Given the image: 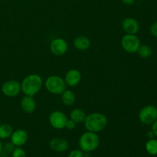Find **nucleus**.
Here are the masks:
<instances>
[{
	"label": "nucleus",
	"instance_id": "obj_1",
	"mask_svg": "<svg viewBox=\"0 0 157 157\" xmlns=\"http://www.w3.org/2000/svg\"><path fill=\"white\" fill-rule=\"evenodd\" d=\"M42 85V78L38 75L32 74L26 76L22 80L21 90L26 96L33 97L40 91Z\"/></svg>",
	"mask_w": 157,
	"mask_h": 157
},
{
	"label": "nucleus",
	"instance_id": "obj_2",
	"mask_svg": "<svg viewBox=\"0 0 157 157\" xmlns=\"http://www.w3.org/2000/svg\"><path fill=\"white\" fill-rule=\"evenodd\" d=\"M84 123V127L87 131L98 133L105 129L108 121L105 115L95 112L86 116Z\"/></svg>",
	"mask_w": 157,
	"mask_h": 157
},
{
	"label": "nucleus",
	"instance_id": "obj_3",
	"mask_svg": "<svg viewBox=\"0 0 157 157\" xmlns=\"http://www.w3.org/2000/svg\"><path fill=\"white\" fill-rule=\"evenodd\" d=\"M78 144L84 153H91L98 149L100 144L99 136L97 133L87 131L80 136Z\"/></svg>",
	"mask_w": 157,
	"mask_h": 157
},
{
	"label": "nucleus",
	"instance_id": "obj_4",
	"mask_svg": "<svg viewBox=\"0 0 157 157\" xmlns=\"http://www.w3.org/2000/svg\"><path fill=\"white\" fill-rule=\"evenodd\" d=\"M66 86L64 78L58 75L49 76L44 82L46 90L53 94H61L66 90Z\"/></svg>",
	"mask_w": 157,
	"mask_h": 157
},
{
	"label": "nucleus",
	"instance_id": "obj_5",
	"mask_svg": "<svg viewBox=\"0 0 157 157\" xmlns=\"http://www.w3.org/2000/svg\"><path fill=\"white\" fill-rule=\"evenodd\" d=\"M140 45V40L136 35L126 34L121 39V46L128 53H136Z\"/></svg>",
	"mask_w": 157,
	"mask_h": 157
},
{
	"label": "nucleus",
	"instance_id": "obj_6",
	"mask_svg": "<svg viewBox=\"0 0 157 157\" xmlns=\"http://www.w3.org/2000/svg\"><path fill=\"white\" fill-rule=\"evenodd\" d=\"M139 119L145 125L153 124L157 120V108L153 105L143 107L139 113Z\"/></svg>",
	"mask_w": 157,
	"mask_h": 157
},
{
	"label": "nucleus",
	"instance_id": "obj_7",
	"mask_svg": "<svg viewBox=\"0 0 157 157\" xmlns=\"http://www.w3.org/2000/svg\"><path fill=\"white\" fill-rule=\"evenodd\" d=\"M67 117L65 113L60 110H55L49 115V123L53 128L56 130H62L65 128Z\"/></svg>",
	"mask_w": 157,
	"mask_h": 157
},
{
	"label": "nucleus",
	"instance_id": "obj_8",
	"mask_svg": "<svg viewBox=\"0 0 157 157\" xmlns=\"http://www.w3.org/2000/svg\"><path fill=\"white\" fill-rule=\"evenodd\" d=\"M21 90V84L14 80L6 81L2 86V92L3 94L9 98L17 96Z\"/></svg>",
	"mask_w": 157,
	"mask_h": 157
},
{
	"label": "nucleus",
	"instance_id": "obj_9",
	"mask_svg": "<svg viewBox=\"0 0 157 157\" xmlns=\"http://www.w3.org/2000/svg\"><path fill=\"white\" fill-rule=\"evenodd\" d=\"M68 45L67 41L61 38L52 40L50 44V50L56 56H62L67 52Z\"/></svg>",
	"mask_w": 157,
	"mask_h": 157
},
{
	"label": "nucleus",
	"instance_id": "obj_10",
	"mask_svg": "<svg viewBox=\"0 0 157 157\" xmlns=\"http://www.w3.org/2000/svg\"><path fill=\"white\" fill-rule=\"evenodd\" d=\"M28 139H29L28 133L22 129H18L13 131L10 136L11 144L14 147H22L26 144Z\"/></svg>",
	"mask_w": 157,
	"mask_h": 157
},
{
	"label": "nucleus",
	"instance_id": "obj_11",
	"mask_svg": "<svg viewBox=\"0 0 157 157\" xmlns=\"http://www.w3.org/2000/svg\"><path fill=\"white\" fill-rule=\"evenodd\" d=\"M122 28L127 34L136 35L140 31V24L138 21L132 17H127L123 20Z\"/></svg>",
	"mask_w": 157,
	"mask_h": 157
},
{
	"label": "nucleus",
	"instance_id": "obj_12",
	"mask_svg": "<svg viewBox=\"0 0 157 157\" xmlns=\"http://www.w3.org/2000/svg\"><path fill=\"white\" fill-rule=\"evenodd\" d=\"M49 147L56 153H63L68 149L69 144L67 140L61 137H55L51 140Z\"/></svg>",
	"mask_w": 157,
	"mask_h": 157
},
{
	"label": "nucleus",
	"instance_id": "obj_13",
	"mask_svg": "<svg viewBox=\"0 0 157 157\" xmlns=\"http://www.w3.org/2000/svg\"><path fill=\"white\" fill-rule=\"evenodd\" d=\"M66 84L69 87H75L81 80V74L77 69H71L66 73L64 78Z\"/></svg>",
	"mask_w": 157,
	"mask_h": 157
},
{
	"label": "nucleus",
	"instance_id": "obj_14",
	"mask_svg": "<svg viewBox=\"0 0 157 157\" xmlns=\"http://www.w3.org/2000/svg\"><path fill=\"white\" fill-rule=\"evenodd\" d=\"M21 107L25 113H32L36 109V102L33 97L25 96L21 101Z\"/></svg>",
	"mask_w": 157,
	"mask_h": 157
},
{
	"label": "nucleus",
	"instance_id": "obj_15",
	"mask_svg": "<svg viewBox=\"0 0 157 157\" xmlns=\"http://www.w3.org/2000/svg\"><path fill=\"white\" fill-rule=\"evenodd\" d=\"M74 46L76 49L79 51H85L90 48V41L87 37L83 36H78L74 40L73 42Z\"/></svg>",
	"mask_w": 157,
	"mask_h": 157
},
{
	"label": "nucleus",
	"instance_id": "obj_16",
	"mask_svg": "<svg viewBox=\"0 0 157 157\" xmlns=\"http://www.w3.org/2000/svg\"><path fill=\"white\" fill-rule=\"evenodd\" d=\"M86 113L83 110L80 108H75L70 113V119L75 121L76 124H81L84 121L86 118Z\"/></svg>",
	"mask_w": 157,
	"mask_h": 157
},
{
	"label": "nucleus",
	"instance_id": "obj_17",
	"mask_svg": "<svg viewBox=\"0 0 157 157\" xmlns=\"http://www.w3.org/2000/svg\"><path fill=\"white\" fill-rule=\"evenodd\" d=\"M61 101L66 106H71L76 101V97L73 91L70 90H65L61 94Z\"/></svg>",
	"mask_w": 157,
	"mask_h": 157
},
{
	"label": "nucleus",
	"instance_id": "obj_18",
	"mask_svg": "<svg viewBox=\"0 0 157 157\" xmlns=\"http://www.w3.org/2000/svg\"><path fill=\"white\" fill-rule=\"evenodd\" d=\"M13 130L10 124H2L0 125V140H6L10 138Z\"/></svg>",
	"mask_w": 157,
	"mask_h": 157
},
{
	"label": "nucleus",
	"instance_id": "obj_19",
	"mask_svg": "<svg viewBox=\"0 0 157 157\" xmlns=\"http://www.w3.org/2000/svg\"><path fill=\"white\" fill-rule=\"evenodd\" d=\"M146 150L152 156L157 155V140L150 139L146 143Z\"/></svg>",
	"mask_w": 157,
	"mask_h": 157
},
{
	"label": "nucleus",
	"instance_id": "obj_20",
	"mask_svg": "<svg viewBox=\"0 0 157 157\" xmlns=\"http://www.w3.org/2000/svg\"><path fill=\"white\" fill-rule=\"evenodd\" d=\"M137 54L140 58H148L152 55V48L150 46L147 44L140 45L137 50Z\"/></svg>",
	"mask_w": 157,
	"mask_h": 157
},
{
	"label": "nucleus",
	"instance_id": "obj_21",
	"mask_svg": "<svg viewBox=\"0 0 157 157\" xmlns=\"http://www.w3.org/2000/svg\"><path fill=\"white\" fill-rule=\"evenodd\" d=\"M12 157H26V153L21 147H15L12 151Z\"/></svg>",
	"mask_w": 157,
	"mask_h": 157
},
{
	"label": "nucleus",
	"instance_id": "obj_22",
	"mask_svg": "<svg viewBox=\"0 0 157 157\" xmlns=\"http://www.w3.org/2000/svg\"><path fill=\"white\" fill-rule=\"evenodd\" d=\"M67 157H84V152L81 150H74L70 152Z\"/></svg>",
	"mask_w": 157,
	"mask_h": 157
},
{
	"label": "nucleus",
	"instance_id": "obj_23",
	"mask_svg": "<svg viewBox=\"0 0 157 157\" xmlns=\"http://www.w3.org/2000/svg\"><path fill=\"white\" fill-rule=\"evenodd\" d=\"M75 127H76V123L74 121H72L71 119L67 120V123H66L65 128L69 130H74V129H75Z\"/></svg>",
	"mask_w": 157,
	"mask_h": 157
},
{
	"label": "nucleus",
	"instance_id": "obj_24",
	"mask_svg": "<svg viewBox=\"0 0 157 157\" xmlns=\"http://www.w3.org/2000/svg\"><path fill=\"white\" fill-rule=\"evenodd\" d=\"M150 33L155 38H157V21H155L152 24V25L150 26Z\"/></svg>",
	"mask_w": 157,
	"mask_h": 157
},
{
	"label": "nucleus",
	"instance_id": "obj_25",
	"mask_svg": "<svg viewBox=\"0 0 157 157\" xmlns=\"http://www.w3.org/2000/svg\"><path fill=\"white\" fill-rule=\"evenodd\" d=\"M152 131L153 132L155 136H157V120L152 124Z\"/></svg>",
	"mask_w": 157,
	"mask_h": 157
},
{
	"label": "nucleus",
	"instance_id": "obj_26",
	"mask_svg": "<svg viewBox=\"0 0 157 157\" xmlns=\"http://www.w3.org/2000/svg\"><path fill=\"white\" fill-rule=\"evenodd\" d=\"M121 1L126 5H133L135 2V0H121Z\"/></svg>",
	"mask_w": 157,
	"mask_h": 157
},
{
	"label": "nucleus",
	"instance_id": "obj_27",
	"mask_svg": "<svg viewBox=\"0 0 157 157\" xmlns=\"http://www.w3.org/2000/svg\"><path fill=\"white\" fill-rule=\"evenodd\" d=\"M147 137L149 138V140H150V139H153V136H155L154 135V133H153V132L152 131H149L148 133H147Z\"/></svg>",
	"mask_w": 157,
	"mask_h": 157
},
{
	"label": "nucleus",
	"instance_id": "obj_28",
	"mask_svg": "<svg viewBox=\"0 0 157 157\" xmlns=\"http://www.w3.org/2000/svg\"><path fill=\"white\" fill-rule=\"evenodd\" d=\"M2 151H3V146H2V144L1 140H0V156H1Z\"/></svg>",
	"mask_w": 157,
	"mask_h": 157
},
{
	"label": "nucleus",
	"instance_id": "obj_29",
	"mask_svg": "<svg viewBox=\"0 0 157 157\" xmlns=\"http://www.w3.org/2000/svg\"><path fill=\"white\" fill-rule=\"evenodd\" d=\"M72 1H76V0H72Z\"/></svg>",
	"mask_w": 157,
	"mask_h": 157
},
{
	"label": "nucleus",
	"instance_id": "obj_30",
	"mask_svg": "<svg viewBox=\"0 0 157 157\" xmlns=\"http://www.w3.org/2000/svg\"><path fill=\"white\" fill-rule=\"evenodd\" d=\"M141 1H144V0H141Z\"/></svg>",
	"mask_w": 157,
	"mask_h": 157
}]
</instances>
